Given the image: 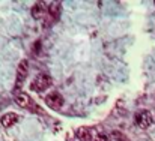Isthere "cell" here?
Wrapping results in <instances>:
<instances>
[{
    "mask_svg": "<svg viewBox=\"0 0 155 141\" xmlns=\"http://www.w3.org/2000/svg\"><path fill=\"white\" fill-rule=\"evenodd\" d=\"M48 18H47V21H45V26H50L53 24L57 18H59V14H60V3H51L50 6H48Z\"/></svg>",
    "mask_w": 155,
    "mask_h": 141,
    "instance_id": "obj_4",
    "label": "cell"
},
{
    "mask_svg": "<svg viewBox=\"0 0 155 141\" xmlns=\"http://www.w3.org/2000/svg\"><path fill=\"white\" fill-rule=\"evenodd\" d=\"M32 15L33 18H42L45 15V5L44 3H36L32 8Z\"/></svg>",
    "mask_w": 155,
    "mask_h": 141,
    "instance_id": "obj_9",
    "label": "cell"
},
{
    "mask_svg": "<svg viewBox=\"0 0 155 141\" xmlns=\"http://www.w3.org/2000/svg\"><path fill=\"white\" fill-rule=\"evenodd\" d=\"M27 71H29V62L27 60H21L18 68H17V87H20L21 81L26 78Z\"/></svg>",
    "mask_w": 155,
    "mask_h": 141,
    "instance_id": "obj_5",
    "label": "cell"
},
{
    "mask_svg": "<svg viewBox=\"0 0 155 141\" xmlns=\"http://www.w3.org/2000/svg\"><path fill=\"white\" fill-rule=\"evenodd\" d=\"M136 123H137V126L142 128V129L149 128V126L152 125V116H151V113L146 111V110L137 113V114H136Z\"/></svg>",
    "mask_w": 155,
    "mask_h": 141,
    "instance_id": "obj_2",
    "label": "cell"
},
{
    "mask_svg": "<svg viewBox=\"0 0 155 141\" xmlns=\"http://www.w3.org/2000/svg\"><path fill=\"white\" fill-rule=\"evenodd\" d=\"M53 84V80L50 75H47V74H42V75H39V77H36L33 81H32V89L35 90V92H44L45 89H48L50 86Z\"/></svg>",
    "mask_w": 155,
    "mask_h": 141,
    "instance_id": "obj_1",
    "label": "cell"
},
{
    "mask_svg": "<svg viewBox=\"0 0 155 141\" xmlns=\"http://www.w3.org/2000/svg\"><path fill=\"white\" fill-rule=\"evenodd\" d=\"M15 101L20 107H32L33 102H32V98L27 93H18L15 95Z\"/></svg>",
    "mask_w": 155,
    "mask_h": 141,
    "instance_id": "obj_8",
    "label": "cell"
},
{
    "mask_svg": "<svg viewBox=\"0 0 155 141\" xmlns=\"http://www.w3.org/2000/svg\"><path fill=\"white\" fill-rule=\"evenodd\" d=\"M18 119H20L18 114H15V113H6V114H3L0 117V125L3 128H11V126H14L18 122Z\"/></svg>",
    "mask_w": 155,
    "mask_h": 141,
    "instance_id": "obj_6",
    "label": "cell"
},
{
    "mask_svg": "<svg viewBox=\"0 0 155 141\" xmlns=\"http://www.w3.org/2000/svg\"><path fill=\"white\" fill-rule=\"evenodd\" d=\"M94 141H108V140H107V135L105 134H98Z\"/></svg>",
    "mask_w": 155,
    "mask_h": 141,
    "instance_id": "obj_11",
    "label": "cell"
},
{
    "mask_svg": "<svg viewBox=\"0 0 155 141\" xmlns=\"http://www.w3.org/2000/svg\"><path fill=\"white\" fill-rule=\"evenodd\" d=\"M77 138L80 141H94V131L91 128H86V126H81L77 129Z\"/></svg>",
    "mask_w": 155,
    "mask_h": 141,
    "instance_id": "obj_7",
    "label": "cell"
},
{
    "mask_svg": "<svg viewBox=\"0 0 155 141\" xmlns=\"http://www.w3.org/2000/svg\"><path fill=\"white\" fill-rule=\"evenodd\" d=\"M111 137H113L114 140H119V141H127V138H125V135H124L122 132H119V131H113V132H111Z\"/></svg>",
    "mask_w": 155,
    "mask_h": 141,
    "instance_id": "obj_10",
    "label": "cell"
},
{
    "mask_svg": "<svg viewBox=\"0 0 155 141\" xmlns=\"http://www.w3.org/2000/svg\"><path fill=\"white\" fill-rule=\"evenodd\" d=\"M45 102H47V105H48L50 108L59 110V108L63 105V98L57 93V92H53V93H48L45 96Z\"/></svg>",
    "mask_w": 155,
    "mask_h": 141,
    "instance_id": "obj_3",
    "label": "cell"
}]
</instances>
